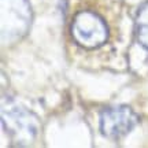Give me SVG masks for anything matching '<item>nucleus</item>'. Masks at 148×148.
Segmentation results:
<instances>
[{"label": "nucleus", "instance_id": "f03ea898", "mask_svg": "<svg viewBox=\"0 0 148 148\" xmlns=\"http://www.w3.org/2000/svg\"><path fill=\"white\" fill-rule=\"evenodd\" d=\"M1 126L15 147L30 145L40 132V121L36 114L12 100H3Z\"/></svg>", "mask_w": 148, "mask_h": 148}, {"label": "nucleus", "instance_id": "20e7f679", "mask_svg": "<svg viewBox=\"0 0 148 148\" xmlns=\"http://www.w3.org/2000/svg\"><path fill=\"white\" fill-rule=\"evenodd\" d=\"M134 37L138 45L148 51V0H144L136 11Z\"/></svg>", "mask_w": 148, "mask_h": 148}, {"label": "nucleus", "instance_id": "7ed1b4c3", "mask_svg": "<svg viewBox=\"0 0 148 148\" xmlns=\"http://www.w3.org/2000/svg\"><path fill=\"white\" fill-rule=\"evenodd\" d=\"M140 122L138 115L126 104L108 107L100 112L99 129L106 138L118 141L127 136Z\"/></svg>", "mask_w": 148, "mask_h": 148}, {"label": "nucleus", "instance_id": "f257e3e1", "mask_svg": "<svg viewBox=\"0 0 148 148\" xmlns=\"http://www.w3.org/2000/svg\"><path fill=\"white\" fill-rule=\"evenodd\" d=\"M70 34L78 47L86 51H95L107 44L111 30L101 12L84 7L74 11L70 22Z\"/></svg>", "mask_w": 148, "mask_h": 148}]
</instances>
